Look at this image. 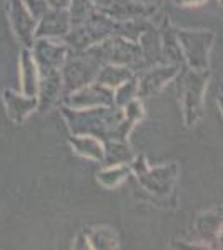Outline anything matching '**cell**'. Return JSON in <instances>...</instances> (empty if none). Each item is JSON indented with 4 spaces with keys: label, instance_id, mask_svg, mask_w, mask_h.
<instances>
[{
    "label": "cell",
    "instance_id": "6da1fadb",
    "mask_svg": "<svg viewBox=\"0 0 223 250\" xmlns=\"http://www.w3.org/2000/svg\"><path fill=\"white\" fill-rule=\"evenodd\" d=\"M67 127L72 135H93L102 142L115 140V132L123 119L120 107H93V108H70L60 107Z\"/></svg>",
    "mask_w": 223,
    "mask_h": 250
},
{
    "label": "cell",
    "instance_id": "7a4b0ae2",
    "mask_svg": "<svg viewBox=\"0 0 223 250\" xmlns=\"http://www.w3.org/2000/svg\"><path fill=\"white\" fill-rule=\"evenodd\" d=\"M128 165L143 190L152 193L153 199L168 202V197L175 193V184L178 179V165L175 162L150 167L147 157L140 154L133 157Z\"/></svg>",
    "mask_w": 223,
    "mask_h": 250
},
{
    "label": "cell",
    "instance_id": "3957f363",
    "mask_svg": "<svg viewBox=\"0 0 223 250\" xmlns=\"http://www.w3.org/2000/svg\"><path fill=\"white\" fill-rule=\"evenodd\" d=\"M115 32H117V20L110 19L103 12L95 10L82 23L70 27L68 34L62 40L72 50L80 52L103 42L105 39L115 35Z\"/></svg>",
    "mask_w": 223,
    "mask_h": 250
},
{
    "label": "cell",
    "instance_id": "277c9868",
    "mask_svg": "<svg viewBox=\"0 0 223 250\" xmlns=\"http://www.w3.org/2000/svg\"><path fill=\"white\" fill-rule=\"evenodd\" d=\"M88 54L99 60L102 65L105 63H117V65L132 67L139 74L142 63V48L139 42H132L120 35H112L103 42L85 48Z\"/></svg>",
    "mask_w": 223,
    "mask_h": 250
},
{
    "label": "cell",
    "instance_id": "5b68a950",
    "mask_svg": "<svg viewBox=\"0 0 223 250\" xmlns=\"http://www.w3.org/2000/svg\"><path fill=\"white\" fill-rule=\"evenodd\" d=\"M208 80L210 70H192V68H188L182 80L180 100L186 127H193L203 117V97L208 87Z\"/></svg>",
    "mask_w": 223,
    "mask_h": 250
},
{
    "label": "cell",
    "instance_id": "8992f818",
    "mask_svg": "<svg viewBox=\"0 0 223 250\" xmlns=\"http://www.w3.org/2000/svg\"><path fill=\"white\" fill-rule=\"evenodd\" d=\"M102 63L99 62L92 54L87 50H70L67 55L63 65L60 67V75H62L63 83V95L68 92L79 90L95 80Z\"/></svg>",
    "mask_w": 223,
    "mask_h": 250
},
{
    "label": "cell",
    "instance_id": "52a82bcc",
    "mask_svg": "<svg viewBox=\"0 0 223 250\" xmlns=\"http://www.w3.org/2000/svg\"><path fill=\"white\" fill-rule=\"evenodd\" d=\"M177 39L186 67L192 70H210V52L215 42L212 30L177 29Z\"/></svg>",
    "mask_w": 223,
    "mask_h": 250
},
{
    "label": "cell",
    "instance_id": "ba28073f",
    "mask_svg": "<svg viewBox=\"0 0 223 250\" xmlns=\"http://www.w3.org/2000/svg\"><path fill=\"white\" fill-rule=\"evenodd\" d=\"M72 48L65 42H57L55 39L35 37L34 43L30 47V54L37 63L39 74L47 70H60L63 65L67 55L70 54Z\"/></svg>",
    "mask_w": 223,
    "mask_h": 250
},
{
    "label": "cell",
    "instance_id": "9c48e42d",
    "mask_svg": "<svg viewBox=\"0 0 223 250\" xmlns=\"http://www.w3.org/2000/svg\"><path fill=\"white\" fill-rule=\"evenodd\" d=\"M5 12L17 42L22 47L30 48L35 40L37 19L32 17V14L25 9L22 0H5Z\"/></svg>",
    "mask_w": 223,
    "mask_h": 250
},
{
    "label": "cell",
    "instance_id": "30bf717a",
    "mask_svg": "<svg viewBox=\"0 0 223 250\" xmlns=\"http://www.w3.org/2000/svg\"><path fill=\"white\" fill-rule=\"evenodd\" d=\"M63 105L70 108H93V107H112L113 90L99 82H90L79 90L68 92L63 95Z\"/></svg>",
    "mask_w": 223,
    "mask_h": 250
},
{
    "label": "cell",
    "instance_id": "8fae6325",
    "mask_svg": "<svg viewBox=\"0 0 223 250\" xmlns=\"http://www.w3.org/2000/svg\"><path fill=\"white\" fill-rule=\"evenodd\" d=\"M180 65L175 63H158V65L148 67L143 70V74H137L139 85H137V97L139 99H148V97L158 94L167 83L180 74Z\"/></svg>",
    "mask_w": 223,
    "mask_h": 250
},
{
    "label": "cell",
    "instance_id": "7c38bea8",
    "mask_svg": "<svg viewBox=\"0 0 223 250\" xmlns=\"http://www.w3.org/2000/svg\"><path fill=\"white\" fill-rule=\"evenodd\" d=\"M195 232L205 249H222V208L198 213Z\"/></svg>",
    "mask_w": 223,
    "mask_h": 250
},
{
    "label": "cell",
    "instance_id": "4fadbf2b",
    "mask_svg": "<svg viewBox=\"0 0 223 250\" xmlns=\"http://www.w3.org/2000/svg\"><path fill=\"white\" fill-rule=\"evenodd\" d=\"M2 100H3L7 117L15 125H22L39 107L37 97L23 95L22 92L19 94V92L10 90V88H5L2 92Z\"/></svg>",
    "mask_w": 223,
    "mask_h": 250
},
{
    "label": "cell",
    "instance_id": "5bb4252c",
    "mask_svg": "<svg viewBox=\"0 0 223 250\" xmlns=\"http://www.w3.org/2000/svg\"><path fill=\"white\" fill-rule=\"evenodd\" d=\"M63 97V83L60 70H47L39 74V112H47Z\"/></svg>",
    "mask_w": 223,
    "mask_h": 250
},
{
    "label": "cell",
    "instance_id": "9a60e30c",
    "mask_svg": "<svg viewBox=\"0 0 223 250\" xmlns=\"http://www.w3.org/2000/svg\"><path fill=\"white\" fill-rule=\"evenodd\" d=\"M72 23L67 10L48 9L45 14L37 20V29H35V37L45 39H60L62 40L70 30Z\"/></svg>",
    "mask_w": 223,
    "mask_h": 250
},
{
    "label": "cell",
    "instance_id": "2e32d148",
    "mask_svg": "<svg viewBox=\"0 0 223 250\" xmlns=\"http://www.w3.org/2000/svg\"><path fill=\"white\" fill-rule=\"evenodd\" d=\"M157 12L158 9L142 5V3L135 2V0H112L110 7L103 14H107L108 17L117 20V22H123V20L153 17Z\"/></svg>",
    "mask_w": 223,
    "mask_h": 250
},
{
    "label": "cell",
    "instance_id": "e0dca14e",
    "mask_svg": "<svg viewBox=\"0 0 223 250\" xmlns=\"http://www.w3.org/2000/svg\"><path fill=\"white\" fill-rule=\"evenodd\" d=\"M160 45H162V55H163L165 63H175V65H185L183 54H182L180 43L177 39V29L172 25L168 17L163 19L160 29Z\"/></svg>",
    "mask_w": 223,
    "mask_h": 250
},
{
    "label": "cell",
    "instance_id": "ac0fdd59",
    "mask_svg": "<svg viewBox=\"0 0 223 250\" xmlns=\"http://www.w3.org/2000/svg\"><path fill=\"white\" fill-rule=\"evenodd\" d=\"M19 68H20V90L23 95L37 97L39 90V68L35 63L34 57L30 54V48L22 47L19 59Z\"/></svg>",
    "mask_w": 223,
    "mask_h": 250
},
{
    "label": "cell",
    "instance_id": "d6986e66",
    "mask_svg": "<svg viewBox=\"0 0 223 250\" xmlns=\"http://www.w3.org/2000/svg\"><path fill=\"white\" fill-rule=\"evenodd\" d=\"M92 250H115L119 249L120 239L117 232L107 225H92L82 230Z\"/></svg>",
    "mask_w": 223,
    "mask_h": 250
},
{
    "label": "cell",
    "instance_id": "ffe728a7",
    "mask_svg": "<svg viewBox=\"0 0 223 250\" xmlns=\"http://www.w3.org/2000/svg\"><path fill=\"white\" fill-rule=\"evenodd\" d=\"M72 150L77 155L95 162H103V142L93 135H70L68 139Z\"/></svg>",
    "mask_w": 223,
    "mask_h": 250
},
{
    "label": "cell",
    "instance_id": "44dd1931",
    "mask_svg": "<svg viewBox=\"0 0 223 250\" xmlns=\"http://www.w3.org/2000/svg\"><path fill=\"white\" fill-rule=\"evenodd\" d=\"M137 72L132 67L127 65H117V63H105L100 67L99 74L95 77V82L102 83V85L108 88H117L123 82H127L128 79H132Z\"/></svg>",
    "mask_w": 223,
    "mask_h": 250
},
{
    "label": "cell",
    "instance_id": "7402d4cb",
    "mask_svg": "<svg viewBox=\"0 0 223 250\" xmlns=\"http://www.w3.org/2000/svg\"><path fill=\"white\" fill-rule=\"evenodd\" d=\"M132 147L128 140H110L103 142V162L105 165L130 164L133 159Z\"/></svg>",
    "mask_w": 223,
    "mask_h": 250
},
{
    "label": "cell",
    "instance_id": "603a6c76",
    "mask_svg": "<svg viewBox=\"0 0 223 250\" xmlns=\"http://www.w3.org/2000/svg\"><path fill=\"white\" fill-rule=\"evenodd\" d=\"M130 173L132 170L128 164L105 165V168H102V170L97 173V182L105 188H115L122 182H125Z\"/></svg>",
    "mask_w": 223,
    "mask_h": 250
},
{
    "label": "cell",
    "instance_id": "cb8c5ba5",
    "mask_svg": "<svg viewBox=\"0 0 223 250\" xmlns=\"http://www.w3.org/2000/svg\"><path fill=\"white\" fill-rule=\"evenodd\" d=\"M137 85H139V77L137 74L132 79H128L127 82H123L122 85L113 88V105L115 107H123L127 105L130 100L139 99L137 97Z\"/></svg>",
    "mask_w": 223,
    "mask_h": 250
},
{
    "label": "cell",
    "instance_id": "d4e9b609",
    "mask_svg": "<svg viewBox=\"0 0 223 250\" xmlns=\"http://www.w3.org/2000/svg\"><path fill=\"white\" fill-rule=\"evenodd\" d=\"M67 12H68V17H70L72 27H74L82 23L92 12H95V7H93L90 0H70Z\"/></svg>",
    "mask_w": 223,
    "mask_h": 250
},
{
    "label": "cell",
    "instance_id": "484cf974",
    "mask_svg": "<svg viewBox=\"0 0 223 250\" xmlns=\"http://www.w3.org/2000/svg\"><path fill=\"white\" fill-rule=\"evenodd\" d=\"M22 3L25 5V9L30 12L34 19H40L45 12L50 9L47 3V0H22Z\"/></svg>",
    "mask_w": 223,
    "mask_h": 250
},
{
    "label": "cell",
    "instance_id": "4316f807",
    "mask_svg": "<svg viewBox=\"0 0 223 250\" xmlns=\"http://www.w3.org/2000/svg\"><path fill=\"white\" fill-rule=\"evenodd\" d=\"M74 249H90V245H88V240L87 237H85L83 232H79V235H77V239L74 240Z\"/></svg>",
    "mask_w": 223,
    "mask_h": 250
},
{
    "label": "cell",
    "instance_id": "83f0119b",
    "mask_svg": "<svg viewBox=\"0 0 223 250\" xmlns=\"http://www.w3.org/2000/svg\"><path fill=\"white\" fill-rule=\"evenodd\" d=\"M50 9H59V10H67L70 0H47Z\"/></svg>",
    "mask_w": 223,
    "mask_h": 250
},
{
    "label": "cell",
    "instance_id": "f1b7e54d",
    "mask_svg": "<svg viewBox=\"0 0 223 250\" xmlns=\"http://www.w3.org/2000/svg\"><path fill=\"white\" fill-rule=\"evenodd\" d=\"M93 3V7H95V10H100V12H105L110 7L112 0H90Z\"/></svg>",
    "mask_w": 223,
    "mask_h": 250
},
{
    "label": "cell",
    "instance_id": "f546056e",
    "mask_svg": "<svg viewBox=\"0 0 223 250\" xmlns=\"http://www.w3.org/2000/svg\"><path fill=\"white\" fill-rule=\"evenodd\" d=\"M135 2L142 3V5H147V7H153V9H160L163 0H135Z\"/></svg>",
    "mask_w": 223,
    "mask_h": 250
},
{
    "label": "cell",
    "instance_id": "4dcf8cb0",
    "mask_svg": "<svg viewBox=\"0 0 223 250\" xmlns=\"http://www.w3.org/2000/svg\"><path fill=\"white\" fill-rule=\"evenodd\" d=\"M206 0H177L178 5H202Z\"/></svg>",
    "mask_w": 223,
    "mask_h": 250
}]
</instances>
